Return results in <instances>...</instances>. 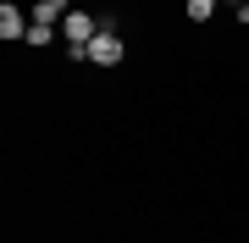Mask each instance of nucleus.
I'll use <instances>...</instances> for the list:
<instances>
[{"label": "nucleus", "mask_w": 249, "mask_h": 243, "mask_svg": "<svg viewBox=\"0 0 249 243\" xmlns=\"http://www.w3.org/2000/svg\"><path fill=\"white\" fill-rule=\"evenodd\" d=\"M94 33H100V28H94L89 11H67V17H61V39H67V45H89Z\"/></svg>", "instance_id": "obj_1"}, {"label": "nucleus", "mask_w": 249, "mask_h": 243, "mask_svg": "<svg viewBox=\"0 0 249 243\" xmlns=\"http://www.w3.org/2000/svg\"><path fill=\"white\" fill-rule=\"evenodd\" d=\"M122 39H116V33H94L89 39V61H100V66H116V61H122Z\"/></svg>", "instance_id": "obj_2"}, {"label": "nucleus", "mask_w": 249, "mask_h": 243, "mask_svg": "<svg viewBox=\"0 0 249 243\" xmlns=\"http://www.w3.org/2000/svg\"><path fill=\"white\" fill-rule=\"evenodd\" d=\"M28 28H34V17H22V11L6 0V6H0V33L6 39H28Z\"/></svg>", "instance_id": "obj_3"}, {"label": "nucleus", "mask_w": 249, "mask_h": 243, "mask_svg": "<svg viewBox=\"0 0 249 243\" xmlns=\"http://www.w3.org/2000/svg\"><path fill=\"white\" fill-rule=\"evenodd\" d=\"M67 0H34V11H28V17H34V22H45V28H61V17H67Z\"/></svg>", "instance_id": "obj_4"}, {"label": "nucleus", "mask_w": 249, "mask_h": 243, "mask_svg": "<svg viewBox=\"0 0 249 243\" xmlns=\"http://www.w3.org/2000/svg\"><path fill=\"white\" fill-rule=\"evenodd\" d=\"M211 11H216V0H188V17L194 22H211Z\"/></svg>", "instance_id": "obj_5"}, {"label": "nucleus", "mask_w": 249, "mask_h": 243, "mask_svg": "<svg viewBox=\"0 0 249 243\" xmlns=\"http://www.w3.org/2000/svg\"><path fill=\"white\" fill-rule=\"evenodd\" d=\"M50 39H55V28H45V22L28 28V45H50Z\"/></svg>", "instance_id": "obj_6"}, {"label": "nucleus", "mask_w": 249, "mask_h": 243, "mask_svg": "<svg viewBox=\"0 0 249 243\" xmlns=\"http://www.w3.org/2000/svg\"><path fill=\"white\" fill-rule=\"evenodd\" d=\"M222 6H232V11H238V6H244V0H222Z\"/></svg>", "instance_id": "obj_7"}, {"label": "nucleus", "mask_w": 249, "mask_h": 243, "mask_svg": "<svg viewBox=\"0 0 249 243\" xmlns=\"http://www.w3.org/2000/svg\"><path fill=\"white\" fill-rule=\"evenodd\" d=\"M244 6H249V0H244Z\"/></svg>", "instance_id": "obj_8"}]
</instances>
